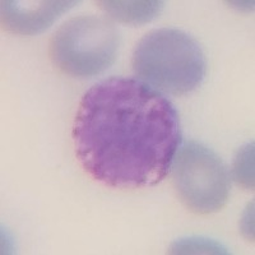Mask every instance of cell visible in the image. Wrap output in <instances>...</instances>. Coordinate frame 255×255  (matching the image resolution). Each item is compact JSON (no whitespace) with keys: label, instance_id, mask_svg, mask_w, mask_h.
<instances>
[{"label":"cell","instance_id":"3","mask_svg":"<svg viewBox=\"0 0 255 255\" xmlns=\"http://www.w3.org/2000/svg\"><path fill=\"white\" fill-rule=\"evenodd\" d=\"M119 33L106 18L81 15L69 19L50 41V58L73 77H93L108 69L116 58Z\"/></svg>","mask_w":255,"mask_h":255},{"label":"cell","instance_id":"1","mask_svg":"<svg viewBox=\"0 0 255 255\" xmlns=\"http://www.w3.org/2000/svg\"><path fill=\"white\" fill-rule=\"evenodd\" d=\"M73 140L95 180L122 189L153 186L166 177L181 140L174 105L147 83L104 79L79 102Z\"/></svg>","mask_w":255,"mask_h":255},{"label":"cell","instance_id":"6","mask_svg":"<svg viewBox=\"0 0 255 255\" xmlns=\"http://www.w3.org/2000/svg\"><path fill=\"white\" fill-rule=\"evenodd\" d=\"M97 5L113 19L128 24H144L159 14L163 8V1L143 0V1H97Z\"/></svg>","mask_w":255,"mask_h":255},{"label":"cell","instance_id":"2","mask_svg":"<svg viewBox=\"0 0 255 255\" xmlns=\"http://www.w3.org/2000/svg\"><path fill=\"white\" fill-rule=\"evenodd\" d=\"M133 69L144 83L171 95L194 91L206 76V59L194 38L176 28L153 29L136 45Z\"/></svg>","mask_w":255,"mask_h":255},{"label":"cell","instance_id":"7","mask_svg":"<svg viewBox=\"0 0 255 255\" xmlns=\"http://www.w3.org/2000/svg\"><path fill=\"white\" fill-rule=\"evenodd\" d=\"M171 254H229L222 244L206 238H186L175 241L170 248Z\"/></svg>","mask_w":255,"mask_h":255},{"label":"cell","instance_id":"8","mask_svg":"<svg viewBox=\"0 0 255 255\" xmlns=\"http://www.w3.org/2000/svg\"><path fill=\"white\" fill-rule=\"evenodd\" d=\"M234 177L245 189H254V143L243 147L234 161Z\"/></svg>","mask_w":255,"mask_h":255},{"label":"cell","instance_id":"5","mask_svg":"<svg viewBox=\"0 0 255 255\" xmlns=\"http://www.w3.org/2000/svg\"><path fill=\"white\" fill-rule=\"evenodd\" d=\"M79 4L74 0H52V1H1V23L6 31L17 35L32 36L44 32L52 23Z\"/></svg>","mask_w":255,"mask_h":255},{"label":"cell","instance_id":"9","mask_svg":"<svg viewBox=\"0 0 255 255\" xmlns=\"http://www.w3.org/2000/svg\"><path fill=\"white\" fill-rule=\"evenodd\" d=\"M241 232L243 235L250 241L254 240V203H250L247 207L241 220Z\"/></svg>","mask_w":255,"mask_h":255},{"label":"cell","instance_id":"4","mask_svg":"<svg viewBox=\"0 0 255 255\" xmlns=\"http://www.w3.org/2000/svg\"><path fill=\"white\" fill-rule=\"evenodd\" d=\"M174 183L189 209L200 215L221 211L230 195V175L222 159L206 145L188 142L172 162Z\"/></svg>","mask_w":255,"mask_h":255}]
</instances>
